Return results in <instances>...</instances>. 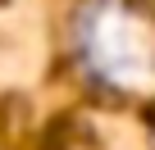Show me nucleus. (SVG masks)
Returning a JSON list of instances; mask_svg holds the SVG:
<instances>
[]
</instances>
